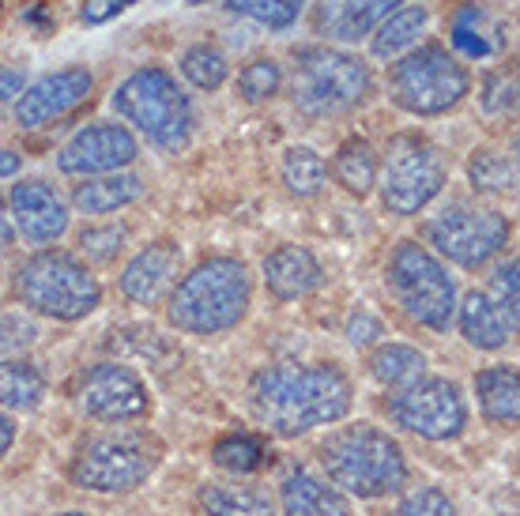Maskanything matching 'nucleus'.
I'll use <instances>...</instances> for the list:
<instances>
[{"instance_id": "f257e3e1", "label": "nucleus", "mask_w": 520, "mask_h": 516, "mask_svg": "<svg viewBox=\"0 0 520 516\" xmlns=\"http://www.w3.org/2000/svg\"><path fill=\"white\" fill-rule=\"evenodd\" d=\"M249 400L276 437H302L340 422L355 404V388L336 366H268L253 377Z\"/></svg>"}, {"instance_id": "f03ea898", "label": "nucleus", "mask_w": 520, "mask_h": 516, "mask_svg": "<svg viewBox=\"0 0 520 516\" xmlns=\"http://www.w3.org/2000/svg\"><path fill=\"white\" fill-rule=\"evenodd\" d=\"M253 279L234 257H212L196 264L170 294V324L189 336H219L249 313Z\"/></svg>"}, {"instance_id": "7ed1b4c3", "label": "nucleus", "mask_w": 520, "mask_h": 516, "mask_svg": "<svg viewBox=\"0 0 520 516\" xmlns=\"http://www.w3.org/2000/svg\"><path fill=\"white\" fill-rule=\"evenodd\" d=\"M321 464L336 490L355 498H385L407 486V460L400 441L370 422L340 426L321 445Z\"/></svg>"}, {"instance_id": "20e7f679", "label": "nucleus", "mask_w": 520, "mask_h": 516, "mask_svg": "<svg viewBox=\"0 0 520 516\" xmlns=\"http://www.w3.org/2000/svg\"><path fill=\"white\" fill-rule=\"evenodd\" d=\"M114 110L125 117L132 129H140L159 147L174 151L189 144L193 136V106L189 95L178 87V80L166 68H140L114 91Z\"/></svg>"}, {"instance_id": "39448f33", "label": "nucleus", "mask_w": 520, "mask_h": 516, "mask_svg": "<svg viewBox=\"0 0 520 516\" xmlns=\"http://www.w3.org/2000/svg\"><path fill=\"white\" fill-rule=\"evenodd\" d=\"M374 87L366 61L332 46H306L294 53L291 98L309 117H336L362 106Z\"/></svg>"}, {"instance_id": "423d86ee", "label": "nucleus", "mask_w": 520, "mask_h": 516, "mask_svg": "<svg viewBox=\"0 0 520 516\" xmlns=\"http://www.w3.org/2000/svg\"><path fill=\"white\" fill-rule=\"evenodd\" d=\"M16 291L23 306L42 317H53V321H83L102 302V287L87 272V264H80L72 253H57V249L34 253L19 268Z\"/></svg>"}, {"instance_id": "0eeeda50", "label": "nucleus", "mask_w": 520, "mask_h": 516, "mask_svg": "<svg viewBox=\"0 0 520 516\" xmlns=\"http://www.w3.org/2000/svg\"><path fill=\"white\" fill-rule=\"evenodd\" d=\"M396 306L404 309L411 321L426 324L434 332H445L456 317V283L449 268L441 264L426 245L400 242L392 249L389 268H385Z\"/></svg>"}, {"instance_id": "6e6552de", "label": "nucleus", "mask_w": 520, "mask_h": 516, "mask_svg": "<svg viewBox=\"0 0 520 516\" xmlns=\"http://www.w3.org/2000/svg\"><path fill=\"white\" fill-rule=\"evenodd\" d=\"M472 76L445 46H419L389 68V98L415 117L449 113L468 95Z\"/></svg>"}, {"instance_id": "1a4fd4ad", "label": "nucleus", "mask_w": 520, "mask_h": 516, "mask_svg": "<svg viewBox=\"0 0 520 516\" xmlns=\"http://www.w3.org/2000/svg\"><path fill=\"white\" fill-rule=\"evenodd\" d=\"M381 200L392 215H419L445 189V159L426 136L404 132L385 147V162H377Z\"/></svg>"}, {"instance_id": "9d476101", "label": "nucleus", "mask_w": 520, "mask_h": 516, "mask_svg": "<svg viewBox=\"0 0 520 516\" xmlns=\"http://www.w3.org/2000/svg\"><path fill=\"white\" fill-rule=\"evenodd\" d=\"M159 468V445L147 434H95L72 460V483L95 494L136 490Z\"/></svg>"}, {"instance_id": "9b49d317", "label": "nucleus", "mask_w": 520, "mask_h": 516, "mask_svg": "<svg viewBox=\"0 0 520 516\" xmlns=\"http://www.w3.org/2000/svg\"><path fill=\"white\" fill-rule=\"evenodd\" d=\"M423 238L438 249L441 257L460 264V268H483L509 242V219L494 208L453 200L438 215L426 219Z\"/></svg>"}, {"instance_id": "f8f14e48", "label": "nucleus", "mask_w": 520, "mask_h": 516, "mask_svg": "<svg viewBox=\"0 0 520 516\" xmlns=\"http://www.w3.org/2000/svg\"><path fill=\"white\" fill-rule=\"evenodd\" d=\"M389 415L407 434H419L426 441H449L468 426V404L460 388L445 377H423L396 392L389 400Z\"/></svg>"}, {"instance_id": "ddd939ff", "label": "nucleus", "mask_w": 520, "mask_h": 516, "mask_svg": "<svg viewBox=\"0 0 520 516\" xmlns=\"http://www.w3.org/2000/svg\"><path fill=\"white\" fill-rule=\"evenodd\" d=\"M76 404L83 415L98 422H136L147 415V385L140 373H132L121 362H98L80 373L76 381Z\"/></svg>"}, {"instance_id": "4468645a", "label": "nucleus", "mask_w": 520, "mask_h": 516, "mask_svg": "<svg viewBox=\"0 0 520 516\" xmlns=\"http://www.w3.org/2000/svg\"><path fill=\"white\" fill-rule=\"evenodd\" d=\"M140 155V147L132 140V132L114 121H95L80 129L57 155V166L65 174H117L121 166H129Z\"/></svg>"}, {"instance_id": "2eb2a0df", "label": "nucleus", "mask_w": 520, "mask_h": 516, "mask_svg": "<svg viewBox=\"0 0 520 516\" xmlns=\"http://www.w3.org/2000/svg\"><path fill=\"white\" fill-rule=\"evenodd\" d=\"M91 87H95V76L80 65L49 72V76H42L38 83L23 87V95L16 98V121L23 129L49 125L53 117H61V113H68L72 106H80L83 98L91 95Z\"/></svg>"}, {"instance_id": "dca6fc26", "label": "nucleus", "mask_w": 520, "mask_h": 516, "mask_svg": "<svg viewBox=\"0 0 520 516\" xmlns=\"http://www.w3.org/2000/svg\"><path fill=\"white\" fill-rule=\"evenodd\" d=\"M8 204H12L8 219H16V230L31 245L57 242L68 230L65 200L46 181H19L16 189H12V196H8Z\"/></svg>"}, {"instance_id": "f3484780", "label": "nucleus", "mask_w": 520, "mask_h": 516, "mask_svg": "<svg viewBox=\"0 0 520 516\" xmlns=\"http://www.w3.org/2000/svg\"><path fill=\"white\" fill-rule=\"evenodd\" d=\"M181 272V249L174 242H155L140 249L121 272V294L136 306H155L174 291Z\"/></svg>"}, {"instance_id": "a211bd4d", "label": "nucleus", "mask_w": 520, "mask_h": 516, "mask_svg": "<svg viewBox=\"0 0 520 516\" xmlns=\"http://www.w3.org/2000/svg\"><path fill=\"white\" fill-rule=\"evenodd\" d=\"M264 283L279 302H294L325 283V268L302 245H279L276 253L264 257Z\"/></svg>"}, {"instance_id": "6ab92c4d", "label": "nucleus", "mask_w": 520, "mask_h": 516, "mask_svg": "<svg viewBox=\"0 0 520 516\" xmlns=\"http://www.w3.org/2000/svg\"><path fill=\"white\" fill-rule=\"evenodd\" d=\"M404 0H325L317 12V31L336 42H358L381 27Z\"/></svg>"}, {"instance_id": "aec40b11", "label": "nucleus", "mask_w": 520, "mask_h": 516, "mask_svg": "<svg viewBox=\"0 0 520 516\" xmlns=\"http://www.w3.org/2000/svg\"><path fill=\"white\" fill-rule=\"evenodd\" d=\"M283 516H351V505L336 486L321 483L309 471H291L279 486Z\"/></svg>"}, {"instance_id": "412c9836", "label": "nucleus", "mask_w": 520, "mask_h": 516, "mask_svg": "<svg viewBox=\"0 0 520 516\" xmlns=\"http://www.w3.org/2000/svg\"><path fill=\"white\" fill-rule=\"evenodd\" d=\"M456 317H460L464 339H468L472 347H479V351H498V347H505V343L513 339V332H517V328L502 317V309L487 298V291L464 294V302L456 306Z\"/></svg>"}, {"instance_id": "4be33fe9", "label": "nucleus", "mask_w": 520, "mask_h": 516, "mask_svg": "<svg viewBox=\"0 0 520 516\" xmlns=\"http://www.w3.org/2000/svg\"><path fill=\"white\" fill-rule=\"evenodd\" d=\"M200 505L208 516H276V498L264 483H208Z\"/></svg>"}, {"instance_id": "5701e85b", "label": "nucleus", "mask_w": 520, "mask_h": 516, "mask_svg": "<svg viewBox=\"0 0 520 516\" xmlns=\"http://www.w3.org/2000/svg\"><path fill=\"white\" fill-rule=\"evenodd\" d=\"M475 396L490 422L517 426L520 419V377L513 366H490L475 377Z\"/></svg>"}, {"instance_id": "b1692460", "label": "nucleus", "mask_w": 520, "mask_h": 516, "mask_svg": "<svg viewBox=\"0 0 520 516\" xmlns=\"http://www.w3.org/2000/svg\"><path fill=\"white\" fill-rule=\"evenodd\" d=\"M140 193H144V181L136 178V174H102V178H91V181H83V185H76L72 204H76L83 215H110V211L140 200Z\"/></svg>"}, {"instance_id": "393cba45", "label": "nucleus", "mask_w": 520, "mask_h": 516, "mask_svg": "<svg viewBox=\"0 0 520 516\" xmlns=\"http://www.w3.org/2000/svg\"><path fill=\"white\" fill-rule=\"evenodd\" d=\"M426 19L430 16H426L423 4H400L392 16L381 19V27L374 31V42H370L374 57H381V61H396L404 49H411L419 42Z\"/></svg>"}, {"instance_id": "a878e982", "label": "nucleus", "mask_w": 520, "mask_h": 516, "mask_svg": "<svg viewBox=\"0 0 520 516\" xmlns=\"http://www.w3.org/2000/svg\"><path fill=\"white\" fill-rule=\"evenodd\" d=\"M370 373H374L377 385L392 388V392H404L415 381H423L426 373V355L407 347V343H385L377 347L374 358H370Z\"/></svg>"}, {"instance_id": "bb28decb", "label": "nucleus", "mask_w": 520, "mask_h": 516, "mask_svg": "<svg viewBox=\"0 0 520 516\" xmlns=\"http://www.w3.org/2000/svg\"><path fill=\"white\" fill-rule=\"evenodd\" d=\"M332 174L351 196H370V189L377 185V151L370 140L351 136L347 144H340L336 159H332Z\"/></svg>"}, {"instance_id": "cd10ccee", "label": "nucleus", "mask_w": 520, "mask_h": 516, "mask_svg": "<svg viewBox=\"0 0 520 516\" xmlns=\"http://www.w3.org/2000/svg\"><path fill=\"white\" fill-rule=\"evenodd\" d=\"M46 396V381L23 358H0V407L8 411H34Z\"/></svg>"}, {"instance_id": "c85d7f7f", "label": "nucleus", "mask_w": 520, "mask_h": 516, "mask_svg": "<svg viewBox=\"0 0 520 516\" xmlns=\"http://www.w3.org/2000/svg\"><path fill=\"white\" fill-rule=\"evenodd\" d=\"M468 181L479 193H517V159L494 147H479L468 159Z\"/></svg>"}, {"instance_id": "c756f323", "label": "nucleus", "mask_w": 520, "mask_h": 516, "mask_svg": "<svg viewBox=\"0 0 520 516\" xmlns=\"http://www.w3.org/2000/svg\"><path fill=\"white\" fill-rule=\"evenodd\" d=\"M328 181L325 159L313 151V147H291L283 155V185L294 196H317Z\"/></svg>"}, {"instance_id": "7c9ffc66", "label": "nucleus", "mask_w": 520, "mask_h": 516, "mask_svg": "<svg viewBox=\"0 0 520 516\" xmlns=\"http://www.w3.org/2000/svg\"><path fill=\"white\" fill-rule=\"evenodd\" d=\"M212 460L223 471H230V475H253V471L264 468L268 452H264V445H260L257 437L230 434V437H223V441H215Z\"/></svg>"}, {"instance_id": "2f4dec72", "label": "nucleus", "mask_w": 520, "mask_h": 516, "mask_svg": "<svg viewBox=\"0 0 520 516\" xmlns=\"http://www.w3.org/2000/svg\"><path fill=\"white\" fill-rule=\"evenodd\" d=\"M181 72H185V80L200 87V91H219L223 83H227V57L219 53L215 46H193L185 49V57H181Z\"/></svg>"}, {"instance_id": "473e14b6", "label": "nucleus", "mask_w": 520, "mask_h": 516, "mask_svg": "<svg viewBox=\"0 0 520 516\" xmlns=\"http://www.w3.org/2000/svg\"><path fill=\"white\" fill-rule=\"evenodd\" d=\"M483 23H487V16H483V8L479 4H464L460 12L453 16V46L464 53V57H472V61H479V57H490V38L487 31H483Z\"/></svg>"}, {"instance_id": "72a5a7b5", "label": "nucleus", "mask_w": 520, "mask_h": 516, "mask_svg": "<svg viewBox=\"0 0 520 516\" xmlns=\"http://www.w3.org/2000/svg\"><path fill=\"white\" fill-rule=\"evenodd\" d=\"M279 83H283V72L272 57H257L253 65L242 68V76H238V91H242L245 102H268V98L279 91Z\"/></svg>"}, {"instance_id": "f704fd0d", "label": "nucleus", "mask_w": 520, "mask_h": 516, "mask_svg": "<svg viewBox=\"0 0 520 516\" xmlns=\"http://www.w3.org/2000/svg\"><path fill=\"white\" fill-rule=\"evenodd\" d=\"M385 516H456V505L438 486H415Z\"/></svg>"}, {"instance_id": "c9c22d12", "label": "nucleus", "mask_w": 520, "mask_h": 516, "mask_svg": "<svg viewBox=\"0 0 520 516\" xmlns=\"http://www.w3.org/2000/svg\"><path fill=\"white\" fill-rule=\"evenodd\" d=\"M487 298L494 306L502 309V317L513 328H517V317H520V291H517V257H509L505 264H498V272L490 275V291Z\"/></svg>"}, {"instance_id": "e433bc0d", "label": "nucleus", "mask_w": 520, "mask_h": 516, "mask_svg": "<svg viewBox=\"0 0 520 516\" xmlns=\"http://www.w3.org/2000/svg\"><path fill=\"white\" fill-rule=\"evenodd\" d=\"M227 8L238 16H249L260 27H272V31H287L298 19V8L283 4V0H230Z\"/></svg>"}, {"instance_id": "4c0bfd02", "label": "nucleus", "mask_w": 520, "mask_h": 516, "mask_svg": "<svg viewBox=\"0 0 520 516\" xmlns=\"http://www.w3.org/2000/svg\"><path fill=\"white\" fill-rule=\"evenodd\" d=\"M129 242V230L125 226H87L80 234V249L87 260H98V264H110V260L125 249Z\"/></svg>"}, {"instance_id": "58836bf2", "label": "nucleus", "mask_w": 520, "mask_h": 516, "mask_svg": "<svg viewBox=\"0 0 520 516\" xmlns=\"http://www.w3.org/2000/svg\"><path fill=\"white\" fill-rule=\"evenodd\" d=\"M38 339V328H34L27 317L19 313H0V351H23Z\"/></svg>"}, {"instance_id": "ea45409f", "label": "nucleus", "mask_w": 520, "mask_h": 516, "mask_svg": "<svg viewBox=\"0 0 520 516\" xmlns=\"http://www.w3.org/2000/svg\"><path fill=\"white\" fill-rule=\"evenodd\" d=\"M483 110L487 113L517 110V83H513V76H490L483 83Z\"/></svg>"}, {"instance_id": "a19ab883", "label": "nucleus", "mask_w": 520, "mask_h": 516, "mask_svg": "<svg viewBox=\"0 0 520 516\" xmlns=\"http://www.w3.org/2000/svg\"><path fill=\"white\" fill-rule=\"evenodd\" d=\"M381 336H385V324L377 321L374 313H366V309L351 313V321H347V339H351L355 347H370V343H377Z\"/></svg>"}, {"instance_id": "79ce46f5", "label": "nucleus", "mask_w": 520, "mask_h": 516, "mask_svg": "<svg viewBox=\"0 0 520 516\" xmlns=\"http://www.w3.org/2000/svg\"><path fill=\"white\" fill-rule=\"evenodd\" d=\"M132 4H136V0H83L80 19L87 27H98V23H110L114 16H121Z\"/></svg>"}, {"instance_id": "37998d69", "label": "nucleus", "mask_w": 520, "mask_h": 516, "mask_svg": "<svg viewBox=\"0 0 520 516\" xmlns=\"http://www.w3.org/2000/svg\"><path fill=\"white\" fill-rule=\"evenodd\" d=\"M23 95V72L16 68L0 65V102H8V98H19Z\"/></svg>"}, {"instance_id": "c03bdc74", "label": "nucleus", "mask_w": 520, "mask_h": 516, "mask_svg": "<svg viewBox=\"0 0 520 516\" xmlns=\"http://www.w3.org/2000/svg\"><path fill=\"white\" fill-rule=\"evenodd\" d=\"M12 441H16V422L8 415H0V456L12 449Z\"/></svg>"}, {"instance_id": "a18cd8bd", "label": "nucleus", "mask_w": 520, "mask_h": 516, "mask_svg": "<svg viewBox=\"0 0 520 516\" xmlns=\"http://www.w3.org/2000/svg\"><path fill=\"white\" fill-rule=\"evenodd\" d=\"M16 170H19V155L8 151V147H0V178H12Z\"/></svg>"}, {"instance_id": "49530a36", "label": "nucleus", "mask_w": 520, "mask_h": 516, "mask_svg": "<svg viewBox=\"0 0 520 516\" xmlns=\"http://www.w3.org/2000/svg\"><path fill=\"white\" fill-rule=\"evenodd\" d=\"M12 234H16V230H12V219H8V211H4V200H0V253L12 245Z\"/></svg>"}, {"instance_id": "de8ad7c7", "label": "nucleus", "mask_w": 520, "mask_h": 516, "mask_svg": "<svg viewBox=\"0 0 520 516\" xmlns=\"http://www.w3.org/2000/svg\"><path fill=\"white\" fill-rule=\"evenodd\" d=\"M283 4H291V8H302V0H283Z\"/></svg>"}, {"instance_id": "09e8293b", "label": "nucleus", "mask_w": 520, "mask_h": 516, "mask_svg": "<svg viewBox=\"0 0 520 516\" xmlns=\"http://www.w3.org/2000/svg\"><path fill=\"white\" fill-rule=\"evenodd\" d=\"M57 516H87V513H57Z\"/></svg>"}, {"instance_id": "8fccbe9b", "label": "nucleus", "mask_w": 520, "mask_h": 516, "mask_svg": "<svg viewBox=\"0 0 520 516\" xmlns=\"http://www.w3.org/2000/svg\"><path fill=\"white\" fill-rule=\"evenodd\" d=\"M185 4H204V0H185Z\"/></svg>"}]
</instances>
